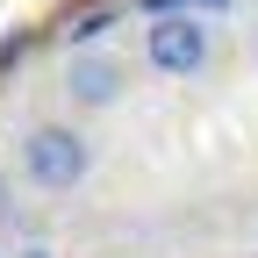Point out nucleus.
Segmentation results:
<instances>
[{
  "label": "nucleus",
  "instance_id": "nucleus-1",
  "mask_svg": "<svg viewBox=\"0 0 258 258\" xmlns=\"http://www.w3.org/2000/svg\"><path fill=\"white\" fill-rule=\"evenodd\" d=\"M86 172H93V144L79 137V129L36 122V129L22 137V179H29V186H43V194H72Z\"/></svg>",
  "mask_w": 258,
  "mask_h": 258
},
{
  "label": "nucleus",
  "instance_id": "nucleus-2",
  "mask_svg": "<svg viewBox=\"0 0 258 258\" xmlns=\"http://www.w3.org/2000/svg\"><path fill=\"white\" fill-rule=\"evenodd\" d=\"M208 22L201 15H158L151 29H144V64L151 72H165V79H194V72H208Z\"/></svg>",
  "mask_w": 258,
  "mask_h": 258
},
{
  "label": "nucleus",
  "instance_id": "nucleus-3",
  "mask_svg": "<svg viewBox=\"0 0 258 258\" xmlns=\"http://www.w3.org/2000/svg\"><path fill=\"white\" fill-rule=\"evenodd\" d=\"M57 86H64V101H72V108H115L122 86H129V64H122L115 50H72Z\"/></svg>",
  "mask_w": 258,
  "mask_h": 258
},
{
  "label": "nucleus",
  "instance_id": "nucleus-4",
  "mask_svg": "<svg viewBox=\"0 0 258 258\" xmlns=\"http://www.w3.org/2000/svg\"><path fill=\"white\" fill-rule=\"evenodd\" d=\"M115 15H122V0H72V8L50 22V36H57L64 50H93V43L115 29Z\"/></svg>",
  "mask_w": 258,
  "mask_h": 258
},
{
  "label": "nucleus",
  "instance_id": "nucleus-5",
  "mask_svg": "<svg viewBox=\"0 0 258 258\" xmlns=\"http://www.w3.org/2000/svg\"><path fill=\"white\" fill-rule=\"evenodd\" d=\"M29 50H36V29H0V72H8V64H22Z\"/></svg>",
  "mask_w": 258,
  "mask_h": 258
},
{
  "label": "nucleus",
  "instance_id": "nucleus-6",
  "mask_svg": "<svg viewBox=\"0 0 258 258\" xmlns=\"http://www.w3.org/2000/svg\"><path fill=\"white\" fill-rule=\"evenodd\" d=\"M122 8H137L144 22H158V15H186V8H194V0H122Z\"/></svg>",
  "mask_w": 258,
  "mask_h": 258
},
{
  "label": "nucleus",
  "instance_id": "nucleus-7",
  "mask_svg": "<svg viewBox=\"0 0 258 258\" xmlns=\"http://www.w3.org/2000/svg\"><path fill=\"white\" fill-rule=\"evenodd\" d=\"M222 8H230V0H194V15H222Z\"/></svg>",
  "mask_w": 258,
  "mask_h": 258
},
{
  "label": "nucleus",
  "instance_id": "nucleus-8",
  "mask_svg": "<svg viewBox=\"0 0 258 258\" xmlns=\"http://www.w3.org/2000/svg\"><path fill=\"white\" fill-rule=\"evenodd\" d=\"M22 258H50V251H22Z\"/></svg>",
  "mask_w": 258,
  "mask_h": 258
},
{
  "label": "nucleus",
  "instance_id": "nucleus-9",
  "mask_svg": "<svg viewBox=\"0 0 258 258\" xmlns=\"http://www.w3.org/2000/svg\"><path fill=\"white\" fill-rule=\"evenodd\" d=\"M0 201H8V179H0Z\"/></svg>",
  "mask_w": 258,
  "mask_h": 258
}]
</instances>
